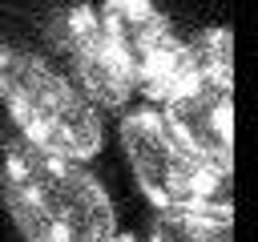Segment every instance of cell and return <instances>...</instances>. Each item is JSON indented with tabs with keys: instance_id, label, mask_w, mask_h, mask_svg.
Segmentation results:
<instances>
[{
	"instance_id": "obj_1",
	"label": "cell",
	"mask_w": 258,
	"mask_h": 242,
	"mask_svg": "<svg viewBox=\"0 0 258 242\" xmlns=\"http://www.w3.org/2000/svg\"><path fill=\"white\" fill-rule=\"evenodd\" d=\"M0 202L24 242H117L109 190L81 161L24 137L0 141Z\"/></svg>"
},
{
	"instance_id": "obj_5",
	"label": "cell",
	"mask_w": 258,
	"mask_h": 242,
	"mask_svg": "<svg viewBox=\"0 0 258 242\" xmlns=\"http://www.w3.org/2000/svg\"><path fill=\"white\" fill-rule=\"evenodd\" d=\"M97 16L133 93L157 105L185 56V40L177 36L173 20L153 0H101Z\"/></svg>"
},
{
	"instance_id": "obj_3",
	"label": "cell",
	"mask_w": 258,
	"mask_h": 242,
	"mask_svg": "<svg viewBox=\"0 0 258 242\" xmlns=\"http://www.w3.org/2000/svg\"><path fill=\"white\" fill-rule=\"evenodd\" d=\"M157 105L185 145L234 173V32L226 24L185 40L181 69Z\"/></svg>"
},
{
	"instance_id": "obj_2",
	"label": "cell",
	"mask_w": 258,
	"mask_h": 242,
	"mask_svg": "<svg viewBox=\"0 0 258 242\" xmlns=\"http://www.w3.org/2000/svg\"><path fill=\"white\" fill-rule=\"evenodd\" d=\"M0 105L16 133L44 153L69 161H89L101 153L105 129L97 105L28 48L0 44Z\"/></svg>"
},
{
	"instance_id": "obj_6",
	"label": "cell",
	"mask_w": 258,
	"mask_h": 242,
	"mask_svg": "<svg viewBox=\"0 0 258 242\" xmlns=\"http://www.w3.org/2000/svg\"><path fill=\"white\" fill-rule=\"evenodd\" d=\"M52 44L69 60V81L81 85V93L101 109H125L133 97V85L101 28V16L93 4H69L52 20Z\"/></svg>"
},
{
	"instance_id": "obj_7",
	"label": "cell",
	"mask_w": 258,
	"mask_h": 242,
	"mask_svg": "<svg viewBox=\"0 0 258 242\" xmlns=\"http://www.w3.org/2000/svg\"><path fill=\"white\" fill-rule=\"evenodd\" d=\"M153 242H234V210H157Z\"/></svg>"
},
{
	"instance_id": "obj_4",
	"label": "cell",
	"mask_w": 258,
	"mask_h": 242,
	"mask_svg": "<svg viewBox=\"0 0 258 242\" xmlns=\"http://www.w3.org/2000/svg\"><path fill=\"white\" fill-rule=\"evenodd\" d=\"M121 149L153 210H234L230 177L222 165L185 145L173 125L141 105L121 117Z\"/></svg>"
},
{
	"instance_id": "obj_8",
	"label": "cell",
	"mask_w": 258,
	"mask_h": 242,
	"mask_svg": "<svg viewBox=\"0 0 258 242\" xmlns=\"http://www.w3.org/2000/svg\"><path fill=\"white\" fill-rule=\"evenodd\" d=\"M117 242H133V238H129V234H117Z\"/></svg>"
}]
</instances>
